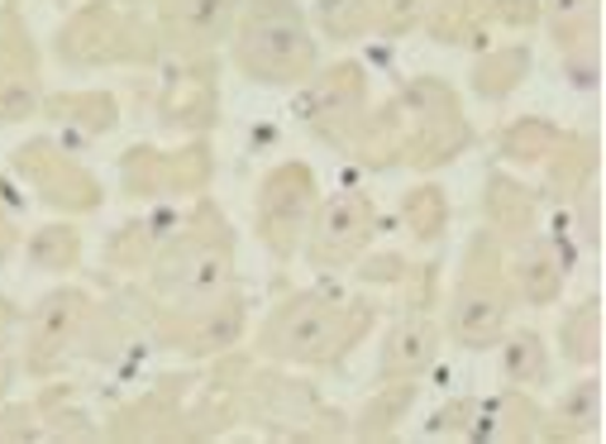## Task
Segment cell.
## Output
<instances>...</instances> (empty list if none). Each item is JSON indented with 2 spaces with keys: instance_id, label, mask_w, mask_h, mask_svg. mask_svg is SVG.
<instances>
[{
  "instance_id": "6da1fadb",
  "label": "cell",
  "mask_w": 606,
  "mask_h": 444,
  "mask_svg": "<svg viewBox=\"0 0 606 444\" xmlns=\"http://www.w3.org/2000/svg\"><path fill=\"white\" fill-rule=\"evenodd\" d=\"M330 335V321L321 311H296L292 321H286V335H282V349L286 354H311V344H321Z\"/></svg>"
}]
</instances>
